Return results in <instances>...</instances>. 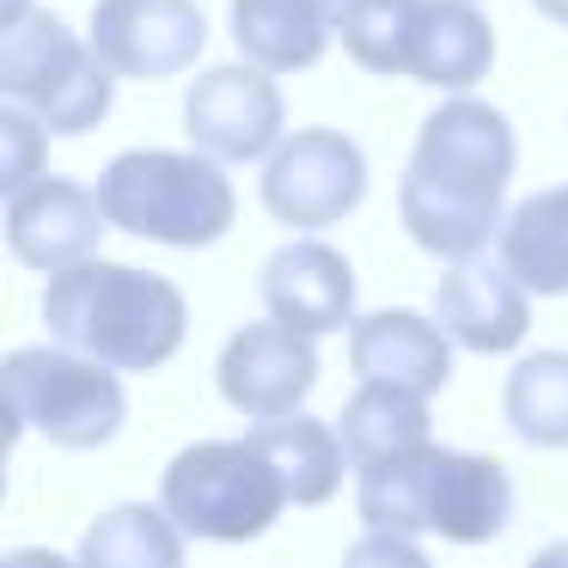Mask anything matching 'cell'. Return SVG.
I'll return each instance as SVG.
<instances>
[{
  "mask_svg": "<svg viewBox=\"0 0 568 568\" xmlns=\"http://www.w3.org/2000/svg\"><path fill=\"white\" fill-rule=\"evenodd\" d=\"M514 160H519L514 123L495 104L470 99V92L440 99L416 135L404 184H397L404 233L440 263L483 257L507 226L501 196L507 178H514Z\"/></svg>",
  "mask_w": 568,
  "mask_h": 568,
  "instance_id": "1",
  "label": "cell"
},
{
  "mask_svg": "<svg viewBox=\"0 0 568 568\" xmlns=\"http://www.w3.org/2000/svg\"><path fill=\"white\" fill-rule=\"evenodd\" d=\"M43 324H50L55 343H74L123 373H153L184 348L190 306L153 270L111 263V257H80L68 270H50Z\"/></svg>",
  "mask_w": 568,
  "mask_h": 568,
  "instance_id": "2",
  "label": "cell"
},
{
  "mask_svg": "<svg viewBox=\"0 0 568 568\" xmlns=\"http://www.w3.org/2000/svg\"><path fill=\"white\" fill-rule=\"evenodd\" d=\"M355 507L367 531H409V538L440 531L453 544H489L514 519V477L501 458L428 440L379 465H361Z\"/></svg>",
  "mask_w": 568,
  "mask_h": 568,
  "instance_id": "3",
  "label": "cell"
},
{
  "mask_svg": "<svg viewBox=\"0 0 568 568\" xmlns=\"http://www.w3.org/2000/svg\"><path fill=\"white\" fill-rule=\"evenodd\" d=\"M226 160L190 148H129L104 165L99 196L116 233L129 239H153V245H178V251H202L214 239L233 233L239 196L221 172Z\"/></svg>",
  "mask_w": 568,
  "mask_h": 568,
  "instance_id": "4",
  "label": "cell"
},
{
  "mask_svg": "<svg viewBox=\"0 0 568 568\" xmlns=\"http://www.w3.org/2000/svg\"><path fill=\"white\" fill-rule=\"evenodd\" d=\"M111 361L87 355V348L62 343V348H13L0 385H7V409H13L19 434H38V440L62 446V453H92V446H111L116 428L129 416V397L116 385Z\"/></svg>",
  "mask_w": 568,
  "mask_h": 568,
  "instance_id": "5",
  "label": "cell"
},
{
  "mask_svg": "<svg viewBox=\"0 0 568 568\" xmlns=\"http://www.w3.org/2000/svg\"><path fill=\"white\" fill-rule=\"evenodd\" d=\"M116 68L92 50V38H74L55 13L31 7L26 19L0 26V92L43 116L50 135H87L111 116Z\"/></svg>",
  "mask_w": 568,
  "mask_h": 568,
  "instance_id": "6",
  "label": "cell"
},
{
  "mask_svg": "<svg viewBox=\"0 0 568 568\" xmlns=\"http://www.w3.org/2000/svg\"><path fill=\"white\" fill-rule=\"evenodd\" d=\"M160 501L190 538H221L245 544L282 519V507L294 501L282 483V470L270 465L257 440H196L165 465Z\"/></svg>",
  "mask_w": 568,
  "mask_h": 568,
  "instance_id": "7",
  "label": "cell"
},
{
  "mask_svg": "<svg viewBox=\"0 0 568 568\" xmlns=\"http://www.w3.org/2000/svg\"><path fill=\"white\" fill-rule=\"evenodd\" d=\"M367 196V153L336 129H300L263 165V209L294 233H324Z\"/></svg>",
  "mask_w": 568,
  "mask_h": 568,
  "instance_id": "8",
  "label": "cell"
},
{
  "mask_svg": "<svg viewBox=\"0 0 568 568\" xmlns=\"http://www.w3.org/2000/svg\"><path fill=\"white\" fill-rule=\"evenodd\" d=\"M184 135L190 148L214 153L226 165L263 160L282 148V87L257 62H226L196 74L184 92Z\"/></svg>",
  "mask_w": 568,
  "mask_h": 568,
  "instance_id": "9",
  "label": "cell"
},
{
  "mask_svg": "<svg viewBox=\"0 0 568 568\" xmlns=\"http://www.w3.org/2000/svg\"><path fill=\"white\" fill-rule=\"evenodd\" d=\"M214 379H221V397L239 416H251V422L294 416L312 397V385H318V348H312L306 331H294L282 318L245 324V331L226 336Z\"/></svg>",
  "mask_w": 568,
  "mask_h": 568,
  "instance_id": "10",
  "label": "cell"
},
{
  "mask_svg": "<svg viewBox=\"0 0 568 568\" xmlns=\"http://www.w3.org/2000/svg\"><path fill=\"white\" fill-rule=\"evenodd\" d=\"M87 38L123 80H172L202 55L209 19L196 0H99Z\"/></svg>",
  "mask_w": 568,
  "mask_h": 568,
  "instance_id": "11",
  "label": "cell"
},
{
  "mask_svg": "<svg viewBox=\"0 0 568 568\" xmlns=\"http://www.w3.org/2000/svg\"><path fill=\"white\" fill-rule=\"evenodd\" d=\"M104 226H111L104 196L62 172H43L7 196V245L26 270H43V275L68 270L80 257H99Z\"/></svg>",
  "mask_w": 568,
  "mask_h": 568,
  "instance_id": "12",
  "label": "cell"
},
{
  "mask_svg": "<svg viewBox=\"0 0 568 568\" xmlns=\"http://www.w3.org/2000/svg\"><path fill=\"white\" fill-rule=\"evenodd\" d=\"M434 318L470 355H507L531 324V287L501 257H458L434 282Z\"/></svg>",
  "mask_w": 568,
  "mask_h": 568,
  "instance_id": "13",
  "label": "cell"
},
{
  "mask_svg": "<svg viewBox=\"0 0 568 568\" xmlns=\"http://www.w3.org/2000/svg\"><path fill=\"white\" fill-rule=\"evenodd\" d=\"M270 318L294 324L306 336H331L355 324V270L343 251H331L324 239H294L282 245L257 275Z\"/></svg>",
  "mask_w": 568,
  "mask_h": 568,
  "instance_id": "14",
  "label": "cell"
},
{
  "mask_svg": "<svg viewBox=\"0 0 568 568\" xmlns=\"http://www.w3.org/2000/svg\"><path fill=\"white\" fill-rule=\"evenodd\" d=\"M348 367L355 379H385L434 397L453 379V336L422 312H367L348 324Z\"/></svg>",
  "mask_w": 568,
  "mask_h": 568,
  "instance_id": "15",
  "label": "cell"
},
{
  "mask_svg": "<svg viewBox=\"0 0 568 568\" xmlns=\"http://www.w3.org/2000/svg\"><path fill=\"white\" fill-rule=\"evenodd\" d=\"M336 38V7L324 0H233V43L270 74L312 68Z\"/></svg>",
  "mask_w": 568,
  "mask_h": 568,
  "instance_id": "16",
  "label": "cell"
},
{
  "mask_svg": "<svg viewBox=\"0 0 568 568\" xmlns=\"http://www.w3.org/2000/svg\"><path fill=\"white\" fill-rule=\"evenodd\" d=\"M489 62H495V31L470 0H428L422 7L416 55H409V74L422 87L465 92L489 74Z\"/></svg>",
  "mask_w": 568,
  "mask_h": 568,
  "instance_id": "17",
  "label": "cell"
},
{
  "mask_svg": "<svg viewBox=\"0 0 568 568\" xmlns=\"http://www.w3.org/2000/svg\"><path fill=\"white\" fill-rule=\"evenodd\" d=\"M251 440L270 453V465L282 470L294 507H318L343 489V465H348V446L336 434V422H318V416H270L251 428Z\"/></svg>",
  "mask_w": 568,
  "mask_h": 568,
  "instance_id": "18",
  "label": "cell"
},
{
  "mask_svg": "<svg viewBox=\"0 0 568 568\" xmlns=\"http://www.w3.org/2000/svg\"><path fill=\"white\" fill-rule=\"evenodd\" d=\"M336 434L348 446V465H379L397 458L409 446H428V392L409 385H385V379H361V392L343 404Z\"/></svg>",
  "mask_w": 568,
  "mask_h": 568,
  "instance_id": "19",
  "label": "cell"
},
{
  "mask_svg": "<svg viewBox=\"0 0 568 568\" xmlns=\"http://www.w3.org/2000/svg\"><path fill=\"white\" fill-rule=\"evenodd\" d=\"M495 257L531 287V294L556 300L568 294V184L538 190L507 214L501 239H495Z\"/></svg>",
  "mask_w": 568,
  "mask_h": 568,
  "instance_id": "20",
  "label": "cell"
},
{
  "mask_svg": "<svg viewBox=\"0 0 568 568\" xmlns=\"http://www.w3.org/2000/svg\"><path fill=\"white\" fill-rule=\"evenodd\" d=\"M184 538L190 531L165 514V501L160 507L123 501V507H111V514L92 519L87 544H80V562H99V568H148V562H160V568H172V562H184Z\"/></svg>",
  "mask_w": 568,
  "mask_h": 568,
  "instance_id": "21",
  "label": "cell"
},
{
  "mask_svg": "<svg viewBox=\"0 0 568 568\" xmlns=\"http://www.w3.org/2000/svg\"><path fill=\"white\" fill-rule=\"evenodd\" d=\"M422 7L428 0H343L336 7V43L367 74H409Z\"/></svg>",
  "mask_w": 568,
  "mask_h": 568,
  "instance_id": "22",
  "label": "cell"
},
{
  "mask_svg": "<svg viewBox=\"0 0 568 568\" xmlns=\"http://www.w3.org/2000/svg\"><path fill=\"white\" fill-rule=\"evenodd\" d=\"M507 428L519 434L526 446H568V355L562 348H538L526 355L514 373H507Z\"/></svg>",
  "mask_w": 568,
  "mask_h": 568,
  "instance_id": "23",
  "label": "cell"
},
{
  "mask_svg": "<svg viewBox=\"0 0 568 568\" xmlns=\"http://www.w3.org/2000/svg\"><path fill=\"white\" fill-rule=\"evenodd\" d=\"M43 141H50V129H43V116H31L26 104L7 99V111H0V148H7V178H0V190L13 196V190H26L43 160Z\"/></svg>",
  "mask_w": 568,
  "mask_h": 568,
  "instance_id": "24",
  "label": "cell"
},
{
  "mask_svg": "<svg viewBox=\"0 0 568 568\" xmlns=\"http://www.w3.org/2000/svg\"><path fill=\"white\" fill-rule=\"evenodd\" d=\"M544 19H556V26H568V0H531Z\"/></svg>",
  "mask_w": 568,
  "mask_h": 568,
  "instance_id": "25",
  "label": "cell"
},
{
  "mask_svg": "<svg viewBox=\"0 0 568 568\" xmlns=\"http://www.w3.org/2000/svg\"><path fill=\"white\" fill-rule=\"evenodd\" d=\"M31 13V0H7V26H13V19H26Z\"/></svg>",
  "mask_w": 568,
  "mask_h": 568,
  "instance_id": "26",
  "label": "cell"
},
{
  "mask_svg": "<svg viewBox=\"0 0 568 568\" xmlns=\"http://www.w3.org/2000/svg\"><path fill=\"white\" fill-rule=\"evenodd\" d=\"M324 7H343V0H324Z\"/></svg>",
  "mask_w": 568,
  "mask_h": 568,
  "instance_id": "27",
  "label": "cell"
}]
</instances>
